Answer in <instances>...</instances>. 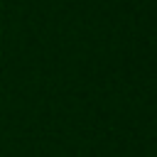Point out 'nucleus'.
Instances as JSON below:
<instances>
[]
</instances>
